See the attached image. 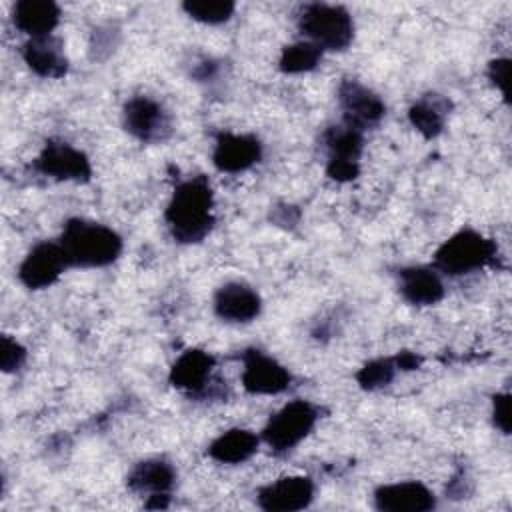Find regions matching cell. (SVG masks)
Instances as JSON below:
<instances>
[{
    "mask_svg": "<svg viewBox=\"0 0 512 512\" xmlns=\"http://www.w3.org/2000/svg\"><path fill=\"white\" fill-rule=\"evenodd\" d=\"M24 362H26V348L18 340L4 334L2 340H0V366H2V370L4 372H16Z\"/></svg>",
    "mask_w": 512,
    "mask_h": 512,
    "instance_id": "26",
    "label": "cell"
},
{
    "mask_svg": "<svg viewBox=\"0 0 512 512\" xmlns=\"http://www.w3.org/2000/svg\"><path fill=\"white\" fill-rule=\"evenodd\" d=\"M374 506L382 512H426L436 506V496L426 484L404 480L378 486L374 490Z\"/></svg>",
    "mask_w": 512,
    "mask_h": 512,
    "instance_id": "14",
    "label": "cell"
},
{
    "mask_svg": "<svg viewBox=\"0 0 512 512\" xmlns=\"http://www.w3.org/2000/svg\"><path fill=\"white\" fill-rule=\"evenodd\" d=\"M298 28L308 42L324 50H346L354 38V20L344 6L312 2L298 14Z\"/></svg>",
    "mask_w": 512,
    "mask_h": 512,
    "instance_id": "4",
    "label": "cell"
},
{
    "mask_svg": "<svg viewBox=\"0 0 512 512\" xmlns=\"http://www.w3.org/2000/svg\"><path fill=\"white\" fill-rule=\"evenodd\" d=\"M22 58L28 68L42 78H62L68 70V60L52 36L28 38L22 46Z\"/></svg>",
    "mask_w": 512,
    "mask_h": 512,
    "instance_id": "20",
    "label": "cell"
},
{
    "mask_svg": "<svg viewBox=\"0 0 512 512\" xmlns=\"http://www.w3.org/2000/svg\"><path fill=\"white\" fill-rule=\"evenodd\" d=\"M394 362H396V368H398V370H416V368L422 364V358L416 356L414 352L404 350V352H400V354L394 356Z\"/></svg>",
    "mask_w": 512,
    "mask_h": 512,
    "instance_id": "29",
    "label": "cell"
},
{
    "mask_svg": "<svg viewBox=\"0 0 512 512\" xmlns=\"http://www.w3.org/2000/svg\"><path fill=\"white\" fill-rule=\"evenodd\" d=\"M14 26L30 38H44L60 22V6L52 0H20L12 8Z\"/></svg>",
    "mask_w": 512,
    "mask_h": 512,
    "instance_id": "18",
    "label": "cell"
},
{
    "mask_svg": "<svg viewBox=\"0 0 512 512\" xmlns=\"http://www.w3.org/2000/svg\"><path fill=\"white\" fill-rule=\"evenodd\" d=\"M242 386L250 394L274 396L288 390L292 376L286 366L258 348H248L242 354Z\"/></svg>",
    "mask_w": 512,
    "mask_h": 512,
    "instance_id": "9",
    "label": "cell"
},
{
    "mask_svg": "<svg viewBox=\"0 0 512 512\" xmlns=\"http://www.w3.org/2000/svg\"><path fill=\"white\" fill-rule=\"evenodd\" d=\"M182 10L202 24H224L232 18L236 4L232 0H188Z\"/></svg>",
    "mask_w": 512,
    "mask_h": 512,
    "instance_id": "24",
    "label": "cell"
},
{
    "mask_svg": "<svg viewBox=\"0 0 512 512\" xmlns=\"http://www.w3.org/2000/svg\"><path fill=\"white\" fill-rule=\"evenodd\" d=\"M488 78L490 82L502 92L504 100L510 98V60L496 58L488 64Z\"/></svg>",
    "mask_w": 512,
    "mask_h": 512,
    "instance_id": "27",
    "label": "cell"
},
{
    "mask_svg": "<svg viewBox=\"0 0 512 512\" xmlns=\"http://www.w3.org/2000/svg\"><path fill=\"white\" fill-rule=\"evenodd\" d=\"M258 506L268 512H294L314 500V482L308 476H284L256 492Z\"/></svg>",
    "mask_w": 512,
    "mask_h": 512,
    "instance_id": "12",
    "label": "cell"
},
{
    "mask_svg": "<svg viewBox=\"0 0 512 512\" xmlns=\"http://www.w3.org/2000/svg\"><path fill=\"white\" fill-rule=\"evenodd\" d=\"M176 482L174 466L162 458H148L128 472L126 486L132 492L154 496V494H170L172 486Z\"/></svg>",
    "mask_w": 512,
    "mask_h": 512,
    "instance_id": "19",
    "label": "cell"
},
{
    "mask_svg": "<svg viewBox=\"0 0 512 512\" xmlns=\"http://www.w3.org/2000/svg\"><path fill=\"white\" fill-rule=\"evenodd\" d=\"M320 58H322V50L316 44L302 40L282 50L278 68L284 74H302V72L314 70L320 64Z\"/></svg>",
    "mask_w": 512,
    "mask_h": 512,
    "instance_id": "23",
    "label": "cell"
},
{
    "mask_svg": "<svg viewBox=\"0 0 512 512\" xmlns=\"http://www.w3.org/2000/svg\"><path fill=\"white\" fill-rule=\"evenodd\" d=\"M338 104L342 110V122L362 132L368 126L378 124L386 114L382 98L362 82L350 78L342 80L338 86Z\"/></svg>",
    "mask_w": 512,
    "mask_h": 512,
    "instance_id": "11",
    "label": "cell"
},
{
    "mask_svg": "<svg viewBox=\"0 0 512 512\" xmlns=\"http://www.w3.org/2000/svg\"><path fill=\"white\" fill-rule=\"evenodd\" d=\"M498 256L496 244L472 228H462L434 252V268L446 276H464L490 266Z\"/></svg>",
    "mask_w": 512,
    "mask_h": 512,
    "instance_id": "3",
    "label": "cell"
},
{
    "mask_svg": "<svg viewBox=\"0 0 512 512\" xmlns=\"http://www.w3.org/2000/svg\"><path fill=\"white\" fill-rule=\"evenodd\" d=\"M398 288L414 306H434L444 298V282L434 266H406L398 272Z\"/></svg>",
    "mask_w": 512,
    "mask_h": 512,
    "instance_id": "16",
    "label": "cell"
},
{
    "mask_svg": "<svg viewBox=\"0 0 512 512\" xmlns=\"http://www.w3.org/2000/svg\"><path fill=\"white\" fill-rule=\"evenodd\" d=\"M58 244L68 264L80 268L108 266L116 262L122 252V238L116 230L84 218H70L62 228Z\"/></svg>",
    "mask_w": 512,
    "mask_h": 512,
    "instance_id": "2",
    "label": "cell"
},
{
    "mask_svg": "<svg viewBox=\"0 0 512 512\" xmlns=\"http://www.w3.org/2000/svg\"><path fill=\"white\" fill-rule=\"evenodd\" d=\"M214 356L192 348L182 352L170 368V384L188 394H202L210 384Z\"/></svg>",
    "mask_w": 512,
    "mask_h": 512,
    "instance_id": "17",
    "label": "cell"
},
{
    "mask_svg": "<svg viewBox=\"0 0 512 512\" xmlns=\"http://www.w3.org/2000/svg\"><path fill=\"white\" fill-rule=\"evenodd\" d=\"M492 420L502 434H510V394H496L492 400Z\"/></svg>",
    "mask_w": 512,
    "mask_h": 512,
    "instance_id": "28",
    "label": "cell"
},
{
    "mask_svg": "<svg viewBox=\"0 0 512 512\" xmlns=\"http://www.w3.org/2000/svg\"><path fill=\"white\" fill-rule=\"evenodd\" d=\"M212 306L220 320L246 324L260 314L262 298L252 286L244 282H226L216 290Z\"/></svg>",
    "mask_w": 512,
    "mask_h": 512,
    "instance_id": "15",
    "label": "cell"
},
{
    "mask_svg": "<svg viewBox=\"0 0 512 512\" xmlns=\"http://www.w3.org/2000/svg\"><path fill=\"white\" fill-rule=\"evenodd\" d=\"M164 220L180 244L202 242L214 226V192L206 176L180 182L166 206Z\"/></svg>",
    "mask_w": 512,
    "mask_h": 512,
    "instance_id": "1",
    "label": "cell"
},
{
    "mask_svg": "<svg viewBox=\"0 0 512 512\" xmlns=\"http://www.w3.org/2000/svg\"><path fill=\"white\" fill-rule=\"evenodd\" d=\"M122 124L126 132L146 144L164 142L172 134L170 114L160 102L148 96H134L124 104Z\"/></svg>",
    "mask_w": 512,
    "mask_h": 512,
    "instance_id": "8",
    "label": "cell"
},
{
    "mask_svg": "<svg viewBox=\"0 0 512 512\" xmlns=\"http://www.w3.org/2000/svg\"><path fill=\"white\" fill-rule=\"evenodd\" d=\"M328 150L326 174L336 182H352L360 174V156L364 150L362 130L348 124L332 126L324 134Z\"/></svg>",
    "mask_w": 512,
    "mask_h": 512,
    "instance_id": "6",
    "label": "cell"
},
{
    "mask_svg": "<svg viewBox=\"0 0 512 512\" xmlns=\"http://www.w3.org/2000/svg\"><path fill=\"white\" fill-rule=\"evenodd\" d=\"M34 170L54 180L88 182L92 178L90 158L64 140H48L34 158Z\"/></svg>",
    "mask_w": 512,
    "mask_h": 512,
    "instance_id": "7",
    "label": "cell"
},
{
    "mask_svg": "<svg viewBox=\"0 0 512 512\" xmlns=\"http://www.w3.org/2000/svg\"><path fill=\"white\" fill-rule=\"evenodd\" d=\"M318 416V408L312 402L296 398L270 416L262 430V440L278 454L290 452L314 430Z\"/></svg>",
    "mask_w": 512,
    "mask_h": 512,
    "instance_id": "5",
    "label": "cell"
},
{
    "mask_svg": "<svg viewBox=\"0 0 512 512\" xmlns=\"http://www.w3.org/2000/svg\"><path fill=\"white\" fill-rule=\"evenodd\" d=\"M260 438L246 428H230L208 446V456L220 464H242L258 450Z\"/></svg>",
    "mask_w": 512,
    "mask_h": 512,
    "instance_id": "21",
    "label": "cell"
},
{
    "mask_svg": "<svg viewBox=\"0 0 512 512\" xmlns=\"http://www.w3.org/2000/svg\"><path fill=\"white\" fill-rule=\"evenodd\" d=\"M450 102L440 94H426L408 110V120L424 138H436L444 130Z\"/></svg>",
    "mask_w": 512,
    "mask_h": 512,
    "instance_id": "22",
    "label": "cell"
},
{
    "mask_svg": "<svg viewBox=\"0 0 512 512\" xmlns=\"http://www.w3.org/2000/svg\"><path fill=\"white\" fill-rule=\"evenodd\" d=\"M66 268H70V264L58 242H38L20 262L18 278L30 290H44L52 286Z\"/></svg>",
    "mask_w": 512,
    "mask_h": 512,
    "instance_id": "10",
    "label": "cell"
},
{
    "mask_svg": "<svg viewBox=\"0 0 512 512\" xmlns=\"http://www.w3.org/2000/svg\"><path fill=\"white\" fill-rule=\"evenodd\" d=\"M262 158V144L254 134L220 132L212 150V164L226 174L252 168Z\"/></svg>",
    "mask_w": 512,
    "mask_h": 512,
    "instance_id": "13",
    "label": "cell"
},
{
    "mask_svg": "<svg viewBox=\"0 0 512 512\" xmlns=\"http://www.w3.org/2000/svg\"><path fill=\"white\" fill-rule=\"evenodd\" d=\"M396 370L394 358H374L356 372V382L364 390H378L392 382Z\"/></svg>",
    "mask_w": 512,
    "mask_h": 512,
    "instance_id": "25",
    "label": "cell"
}]
</instances>
